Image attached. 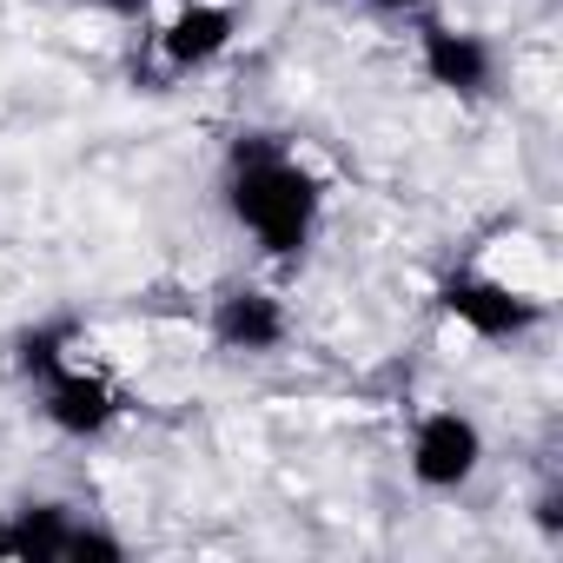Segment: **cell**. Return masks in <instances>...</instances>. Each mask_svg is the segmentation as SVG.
<instances>
[{"mask_svg": "<svg viewBox=\"0 0 563 563\" xmlns=\"http://www.w3.org/2000/svg\"><path fill=\"white\" fill-rule=\"evenodd\" d=\"M41 411H47V424L60 438H107L113 418H120V391L100 372L60 365L54 378H41Z\"/></svg>", "mask_w": 563, "mask_h": 563, "instance_id": "6", "label": "cell"}, {"mask_svg": "<svg viewBox=\"0 0 563 563\" xmlns=\"http://www.w3.org/2000/svg\"><path fill=\"white\" fill-rule=\"evenodd\" d=\"M418 67L438 93L451 100H484L490 80H497V54L484 34H464V27H424L418 34Z\"/></svg>", "mask_w": 563, "mask_h": 563, "instance_id": "4", "label": "cell"}, {"mask_svg": "<svg viewBox=\"0 0 563 563\" xmlns=\"http://www.w3.org/2000/svg\"><path fill=\"white\" fill-rule=\"evenodd\" d=\"M100 8H107V14H120V21H140L153 0H100Z\"/></svg>", "mask_w": 563, "mask_h": 563, "instance_id": "11", "label": "cell"}, {"mask_svg": "<svg viewBox=\"0 0 563 563\" xmlns=\"http://www.w3.org/2000/svg\"><path fill=\"white\" fill-rule=\"evenodd\" d=\"M74 523L80 517L67 504H21L8 523H0V556L8 563H67Z\"/></svg>", "mask_w": 563, "mask_h": 563, "instance_id": "8", "label": "cell"}, {"mask_svg": "<svg viewBox=\"0 0 563 563\" xmlns=\"http://www.w3.org/2000/svg\"><path fill=\"white\" fill-rule=\"evenodd\" d=\"M67 563H126V543L100 523H74V543H67Z\"/></svg>", "mask_w": 563, "mask_h": 563, "instance_id": "10", "label": "cell"}, {"mask_svg": "<svg viewBox=\"0 0 563 563\" xmlns=\"http://www.w3.org/2000/svg\"><path fill=\"white\" fill-rule=\"evenodd\" d=\"M232 34H239V14L225 8V0H186V8L166 21V34H159V54H166V67L192 74V67H212L232 47Z\"/></svg>", "mask_w": 563, "mask_h": 563, "instance_id": "7", "label": "cell"}, {"mask_svg": "<svg viewBox=\"0 0 563 563\" xmlns=\"http://www.w3.org/2000/svg\"><path fill=\"white\" fill-rule=\"evenodd\" d=\"M225 212L258 239L265 258H299L325 219V179L272 133H239L225 159Z\"/></svg>", "mask_w": 563, "mask_h": 563, "instance_id": "1", "label": "cell"}, {"mask_svg": "<svg viewBox=\"0 0 563 563\" xmlns=\"http://www.w3.org/2000/svg\"><path fill=\"white\" fill-rule=\"evenodd\" d=\"M372 8H385V14H411V8H424V0H372Z\"/></svg>", "mask_w": 563, "mask_h": 563, "instance_id": "12", "label": "cell"}, {"mask_svg": "<svg viewBox=\"0 0 563 563\" xmlns=\"http://www.w3.org/2000/svg\"><path fill=\"white\" fill-rule=\"evenodd\" d=\"M438 306L484 345H510L523 332L543 325V299H530L510 278H490V272H451L438 286Z\"/></svg>", "mask_w": 563, "mask_h": 563, "instance_id": "2", "label": "cell"}, {"mask_svg": "<svg viewBox=\"0 0 563 563\" xmlns=\"http://www.w3.org/2000/svg\"><path fill=\"white\" fill-rule=\"evenodd\" d=\"M67 345H74V325L60 319V325H34V332H21V372L41 385V378H54L60 365H67Z\"/></svg>", "mask_w": 563, "mask_h": 563, "instance_id": "9", "label": "cell"}, {"mask_svg": "<svg viewBox=\"0 0 563 563\" xmlns=\"http://www.w3.org/2000/svg\"><path fill=\"white\" fill-rule=\"evenodd\" d=\"M206 325H212V345H219V352H245V358L278 352V345H286V332H292L286 306H278L265 286H232V292H219Z\"/></svg>", "mask_w": 563, "mask_h": 563, "instance_id": "5", "label": "cell"}, {"mask_svg": "<svg viewBox=\"0 0 563 563\" xmlns=\"http://www.w3.org/2000/svg\"><path fill=\"white\" fill-rule=\"evenodd\" d=\"M477 464H484L477 418H464L451 405H438V411L418 418V431H411V477L424 490H464L477 477Z\"/></svg>", "mask_w": 563, "mask_h": 563, "instance_id": "3", "label": "cell"}]
</instances>
